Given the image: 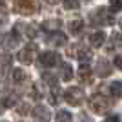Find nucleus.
Segmentation results:
<instances>
[{"instance_id": "1", "label": "nucleus", "mask_w": 122, "mask_h": 122, "mask_svg": "<svg viewBox=\"0 0 122 122\" xmlns=\"http://www.w3.org/2000/svg\"><path fill=\"white\" fill-rule=\"evenodd\" d=\"M89 109L97 115H106L107 111H111V100L102 95H93L89 98Z\"/></svg>"}, {"instance_id": "2", "label": "nucleus", "mask_w": 122, "mask_h": 122, "mask_svg": "<svg viewBox=\"0 0 122 122\" xmlns=\"http://www.w3.org/2000/svg\"><path fill=\"white\" fill-rule=\"evenodd\" d=\"M36 55H38V46L35 42H27L24 49H20V53H18V60L24 62V64H31Z\"/></svg>"}, {"instance_id": "3", "label": "nucleus", "mask_w": 122, "mask_h": 122, "mask_svg": "<svg viewBox=\"0 0 122 122\" xmlns=\"http://www.w3.org/2000/svg\"><path fill=\"white\" fill-rule=\"evenodd\" d=\"M38 9V0H15V11L20 15H33Z\"/></svg>"}, {"instance_id": "4", "label": "nucleus", "mask_w": 122, "mask_h": 122, "mask_svg": "<svg viewBox=\"0 0 122 122\" xmlns=\"http://www.w3.org/2000/svg\"><path fill=\"white\" fill-rule=\"evenodd\" d=\"M111 13H113L111 9L107 11L106 7H98V9L91 15V20L95 22L97 25H111V24H113V16H111Z\"/></svg>"}, {"instance_id": "5", "label": "nucleus", "mask_w": 122, "mask_h": 122, "mask_svg": "<svg viewBox=\"0 0 122 122\" xmlns=\"http://www.w3.org/2000/svg\"><path fill=\"white\" fill-rule=\"evenodd\" d=\"M64 98L69 106H80L84 102V91L80 87H69L66 93H64Z\"/></svg>"}, {"instance_id": "6", "label": "nucleus", "mask_w": 122, "mask_h": 122, "mask_svg": "<svg viewBox=\"0 0 122 122\" xmlns=\"http://www.w3.org/2000/svg\"><path fill=\"white\" fill-rule=\"evenodd\" d=\"M38 64L42 67H55L60 64V56L55 51H44L42 55H38Z\"/></svg>"}, {"instance_id": "7", "label": "nucleus", "mask_w": 122, "mask_h": 122, "mask_svg": "<svg viewBox=\"0 0 122 122\" xmlns=\"http://www.w3.org/2000/svg\"><path fill=\"white\" fill-rule=\"evenodd\" d=\"M78 78H80L82 84H91L93 82V69L87 64H80V69H78Z\"/></svg>"}, {"instance_id": "8", "label": "nucleus", "mask_w": 122, "mask_h": 122, "mask_svg": "<svg viewBox=\"0 0 122 122\" xmlns=\"http://www.w3.org/2000/svg\"><path fill=\"white\" fill-rule=\"evenodd\" d=\"M33 115H35V118H36L38 122H49V120H51L49 109H47L46 106H42V104H38V106L33 109Z\"/></svg>"}, {"instance_id": "9", "label": "nucleus", "mask_w": 122, "mask_h": 122, "mask_svg": "<svg viewBox=\"0 0 122 122\" xmlns=\"http://www.w3.org/2000/svg\"><path fill=\"white\" fill-rule=\"evenodd\" d=\"M20 38H22V36L18 35V31L15 29L13 33H11V35L4 36V42H2V44H4L5 49H13L15 46H18V44H20Z\"/></svg>"}, {"instance_id": "10", "label": "nucleus", "mask_w": 122, "mask_h": 122, "mask_svg": "<svg viewBox=\"0 0 122 122\" xmlns=\"http://www.w3.org/2000/svg\"><path fill=\"white\" fill-rule=\"evenodd\" d=\"M71 56H76V58L80 60V64H87V62L91 60V51L86 49V47H82V46H78L75 51H73Z\"/></svg>"}, {"instance_id": "11", "label": "nucleus", "mask_w": 122, "mask_h": 122, "mask_svg": "<svg viewBox=\"0 0 122 122\" xmlns=\"http://www.w3.org/2000/svg\"><path fill=\"white\" fill-rule=\"evenodd\" d=\"M104 40H106V33L104 31H95V33L89 35V44L93 47H100L104 44Z\"/></svg>"}, {"instance_id": "12", "label": "nucleus", "mask_w": 122, "mask_h": 122, "mask_svg": "<svg viewBox=\"0 0 122 122\" xmlns=\"http://www.w3.org/2000/svg\"><path fill=\"white\" fill-rule=\"evenodd\" d=\"M109 73H111V64L107 60H104V58L97 60V75L98 76H107Z\"/></svg>"}, {"instance_id": "13", "label": "nucleus", "mask_w": 122, "mask_h": 122, "mask_svg": "<svg viewBox=\"0 0 122 122\" xmlns=\"http://www.w3.org/2000/svg\"><path fill=\"white\" fill-rule=\"evenodd\" d=\"M67 29H69V33L75 36H78L82 33V29H84V22L80 20V18H76V20H71L69 24H67Z\"/></svg>"}, {"instance_id": "14", "label": "nucleus", "mask_w": 122, "mask_h": 122, "mask_svg": "<svg viewBox=\"0 0 122 122\" xmlns=\"http://www.w3.org/2000/svg\"><path fill=\"white\" fill-rule=\"evenodd\" d=\"M66 40H67V36L64 35V33H58V31H55V33L49 36V42H51V44H55V46H64Z\"/></svg>"}, {"instance_id": "15", "label": "nucleus", "mask_w": 122, "mask_h": 122, "mask_svg": "<svg viewBox=\"0 0 122 122\" xmlns=\"http://www.w3.org/2000/svg\"><path fill=\"white\" fill-rule=\"evenodd\" d=\"M109 93H111V97H115V98L122 97V82L120 80L111 82V84H109Z\"/></svg>"}, {"instance_id": "16", "label": "nucleus", "mask_w": 122, "mask_h": 122, "mask_svg": "<svg viewBox=\"0 0 122 122\" xmlns=\"http://www.w3.org/2000/svg\"><path fill=\"white\" fill-rule=\"evenodd\" d=\"M11 55H0V75H4L7 69H9V66H11Z\"/></svg>"}, {"instance_id": "17", "label": "nucleus", "mask_w": 122, "mask_h": 122, "mask_svg": "<svg viewBox=\"0 0 122 122\" xmlns=\"http://www.w3.org/2000/svg\"><path fill=\"white\" fill-rule=\"evenodd\" d=\"M56 122H73V117H71V113L66 111V109H60V111L56 113V117H55Z\"/></svg>"}, {"instance_id": "18", "label": "nucleus", "mask_w": 122, "mask_h": 122, "mask_svg": "<svg viewBox=\"0 0 122 122\" xmlns=\"http://www.w3.org/2000/svg\"><path fill=\"white\" fill-rule=\"evenodd\" d=\"M73 78V67L69 64H62V80L69 82Z\"/></svg>"}, {"instance_id": "19", "label": "nucleus", "mask_w": 122, "mask_h": 122, "mask_svg": "<svg viewBox=\"0 0 122 122\" xmlns=\"http://www.w3.org/2000/svg\"><path fill=\"white\" fill-rule=\"evenodd\" d=\"M25 80V73H24V69H13V82L15 84H22V82Z\"/></svg>"}, {"instance_id": "20", "label": "nucleus", "mask_w": 122, "mask_h": 122, "mask_svg": "<svg viewBox=\"0 0 122 122\" xmlns=\"http://www.w3.org/2000/svg\"><path fill=\"white\" fill-rule=\"evenodd\" d=\"M62 22H60V18H55V20H46L44 24H42V27L44 29H47V31H51V29H58V25H60Z\"/></svg>"}, {"instance_id": "21", "label": "nucleus", "mask_w": 122, "mask_h": 122, "mask_svg": "<svg viewBox=\"0 0 122 122\" xmlns=\"http://www.w3.org/2000/svg\"><path fill=\"white\" fill-rule=\"evenodd\" d=\"M42 80L46 82L47 86L49 87H55V86H58V84H56V78L53 75H51V73H44V75H42Z\"/></svg>"}, {"instance_id": "22", "label": "nucleus", "mask_w": 122, "mask_h": 122, "mask_svg": "<svg viewBox=\"0 0 122 122\" xmlns=\"http://www.w3.org/2000/svg\"><path fill=\"white\" fill-rule=\"evenodd\" d=\"M78 0H64V7H66L67 11H75V9H78Z\"/></svg>"}, {"instance_id": "23", "label": "nucleus", "mask_w": 122, "mask_h": 122, "mask_svg": "<svg viewBox=\"0 0 122 122\" xmlns=\"http://www.w3.org/2000/svg\"><path fill=\"white\" fill-rule=\"evenodd\" d=\"M109 9H111L113 13L122 11V0H109Z\"/></svg>"}, {"instance_id": "24", "label": "nucleus", "mask_w": 122, "mask_h": 122, "mask_svg": "<svg viewBox=\"0 0 122 122\" xmlns=\"http://www.w3.org/2000/svg\"><path fill=\"white\" fill-rule=\"evenodd\" d=\"M7 22H9V11L0 7V25H5Z\"/></svg>"}, {"instance_id": "25", "label": "nucleus", "mask_w": 122, "mask_h": 122, "mask_svg": "<svg viewBox=\"0 0 122 122\" xmlns=\"http://www.w3.org/2000/svg\"><path fill=\"white\" fill-rule=\"evenodd\" d=\"M16 104V98L15 95H7V97L4 98V107H13Z\"/></svg>"}, {"instance_id": "26", "label": "nucleus", "mask_w": 122, "mask_h": 122, "mask_svg": "<svg viewBox=\"0 0 122 122\" xmlns=\"http://www.w3.org/2000/svg\"><path fill=\"white\" fill-rule=\"evenodd\" d=\"M16 111L20 113V115H25V111H29V106L27 104H20V106L16 107Z\"/></svg>"}, {"instance_id": "27", "label": "nucleus", "mask_w": 122, "mask_h": 122, "mask_svg": "<svg viewBox=\"0 0 122 122\" xmlns=\"http://www.w3.org/2000/svg\"><path fill=\"white\" fill-rule=\"evenodd\" d=\"M115 66H117L118 69H122V56H117V58H115Z\"/></svg>"}, {"instance_id": "28", "label": "nucleus", "mask_w": 122, "mask_h": 122, "mask_svg": "<svg viewBox=\"0 0 122 122\" xmlns=\"http://www.w3.org/2000/svg\"><path fill=\"white\" fill-rule=\"evenodd\" d=\"M118 120H120V118H118L117 115H113V117H107V118H106V122H118Z\"/></svg>"}, {"instance_id": "29", "label": "nucleus", "mask_w": 122, "mask_h": 122, "mask_svg": "<svg viewBox=\"0 0 122 122\" xmlns=\"http://www.w3.org/2000/svg\"><path fill=\"white\" fill-rule=\"evenodd\" d=\"M46 2H49V4H58L60 0H46Z\"/></svg>"}, {"instance_id": "30", "label": "nucleus", "mask_w": 122, "mask_h": 122, "mask_svg": "<svg viewBox=\"0 0 122 122\" xmlns=\"http://www.w3.org/2000/svg\"><path fill=\"white\" fill-rule=\"evenodd\" d=\"M2 4H5V0H0V5H2Z\"/></svg>"}, {"instance_id": "31", "label": "nucleus", "mask_w": 122, "mask_h": 122, "mask_svg": "<svg viewBox=\"0 0 122 122\" xmlns=\"http://www.w3.org/2000/svg\"><path fill=\"white\" fill-rule=\"evenodd\" d=\"M84 2H89V0H84Z\"/></svg>"}, {"instance_id": "32", "label": "nucleus", "mask_w": 122, "mask_h": 122, "mask_svg": "<svg viewBox=\"0 0 122 122\" xmlns=\"http://www.w3.org/2000/svg\"><path fill=\"white\" fill-rule=\"evenodd\" d=\"M120 25H122V20H120Z\"/></svg>"}]
</instances>
